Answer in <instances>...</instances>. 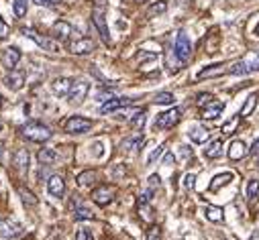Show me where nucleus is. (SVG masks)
I'll return each instance as SVG.
<instances>
[{
    "label": "nucleus",
    "mask_w": 259,
    "mask_h": 240,
    "mask_svg": "<svg viewBox=\"0 0 259 240\" xmlns=\"http://www.w3.org/2000/svg\"><path fill=\"white\" fill-rule=\"evenodd\" d=\"M20 134L25 136L27 141H33V143H45L53 136L51 129L45 127V124H41V122H27L25 127L20 129Z\"/></svg>",
    "instance_id": "nucleus-1"
},
{
    "label": "nucleus",
    "mask_w": 259,
    "mask_h": 240,
    "mask_svg": "<svg viewBox=\"0 0 259 240\" xmlns=\"http://www.w3.org/2000/svg\"><path fill=\"white\" fill-rule=\"evenodd\" d=\"M253 72H259V51L249 53L243 59H239L237 63L229 65V74L231 75H249Z\"/></svg>",
    "instance_id": "nucleus-2"
},
{
    "label": "nucleus",
    "mask_w": 259,
    "mask_h": 240,
    "mask_svg": "<svg viewBox=\"0 0 259 240\" xmlns=\"http://www.w3.org/2000/svg\"><path fill=\"white\" fill-rule=\"evenodd\" d=\"M104 10H106V0H94V10H92V22L94 27L98 29L100 37L106 45H110V33L106 27V17H104Z\"/></svg>",
    "instance_id": "nucleus-3"
},
{
    "label": "nucleus",
    "mask_w": 259,
    "mask_h": 240,
    "mask_svg": "<svg viewBox=\"0 0 259 240\" xmlns=\"http://www.w3.org/2000/svg\"><path fill=\"white\" fill-rule=\"evenodd\" d=\"M22 35L25 37H29V39H33L41 49H45V51H49V53H58L60 49H61V43L58 41V39H51V37H45V35H39V33L35 31V29H22Z\"/></svg>",
    "instance_id": "nucleus-4"
},
{
    "label": "nucleus",
    "mask_w": 259,
    "mask_h": 240,
    "mask_svg": "<svg viewBox=\"0 0 259 240\" xmlns=\"http://www.w3.org/2000/svg\"><path fill=\"white\" fill-rule=\"evenodd\" d=\"M174 55H176V59L179 63H188L190 59V55H192V43H190L188 35L184 31H179L178 33V37H176V43H174Z\"/></svg>",
    "instance_id": "nucleus-5"
},
{
    "label": "nucleus",
    "mask_w": 259,
    "mask_h": 240,
    "mask_svg": "<svg viewBox=\"0 0 259 240\" xmlns=\"http://www.w3.org/2000/svg\"><path fill=\"white\" fill-rule=\"evenodd\" d=\"M182 118V110L179 108H172L167 112H161L159 116L155 120V129H161V130H167V129H174L176 124Z\"/></svg>",
    "instance_id": "nucleus-6"
},
{
    "label": "nucleus",
    "mask_w": 259,
    "mask_h": 240,
    "mask_svg": "<svg viewBox=\"0 0 259 240\" xmlns=\"http://www.w3.org/2000/svg\"><path fill=\"white\" fill-rule=\"evenodd\" d=\"M90 129H92V120H88L84 116H72L65 122V130L70 134H82V132H88Z\"/></svg>",
    "instance_id": "nucleus-7"
},
{
    "label": "nucleus",
    "mask_w": 259,
    "mask_h": 240,
    "mask_svg": "<svg viewBox=\"0 0 259 240\" xmlns=\"http://www.w3.org/2000/svg\"><path fill=\"white\" fill-rule=\"evenodd\" d=\"M117 196V189L112 185H100L92 191V200L98 203V205H108Z\"/></svg>",
    "instance_id": "nucleus-8"
},
{
    "label": "nucleus",
    "mask_w": 259,
    "mask_h": 240,
    "mask_svg": "<svg viewBox=\"0 0 259 240\" xmlns=\"http://www.w3.org/2000/svg\"><path fill=\"white\" fill-rule=\"evenodd\" d=\"M94 49H96V43L90 37H80L78 41H74L70 45V51L74 55H88V53H92Z\"/></svg>",
    "instance_id": "nucleus-9"
},
{
    "label": "nucleus",
    "mask_w": 259,
    "mask_h": 240,
    "mask_svg": "<svg viewBox=\"0 0 259 240\" xmlns=\"http://www.w3.org/2000/svg\"><path fill=\"white\" fill-rule=\"evenodd\" d=\"M22 232V226L15 220H6L2 218L0 220V236L2 238H17Z\"/></svg>",
    "instance_id": "nucleus-10"
},
{
    "label": "nucleus",
    "mask_w": 259,
    "mask_h": 240,
    "mask_svg": "<svg viewBox=\"0 0 259 240\" xmlns=\"http://www.w3.org/2000/svg\"><path fill=\"white\" fill-rule=\"evenodd\" d=\"M133 98H112L108 102H104L102 106H100V112L102 114H108V112H115V110H120V108H127L133 104Z\"/></svg>",
    "instance_id": "nucleus-11"
},
{
    "label": "nucleus",
    "mask_w": 259,
    "mask_h": 240,
    "mask_svg": "<svg viewBox=\"0 0 259 240\" xmlns=\"http://www.w3.org/2000/svg\"><path fill=\"white\" fill-rule=\"evenodd\" d=\"M88 82H84V79H78V82L72 84V90H70V94H67V98H70V102H82L88 94Z\"/></svg>",
    "instance_id": "nucleus-12"
},
{
    "label": "nucleus",
    "mask_w": 259,
    "mask_h": 240,
    "mask_svg": "<svg viewBox=\"0 0 259 240\" xmlns=\"http://www.w3.org/2000/svg\"><path fill=\"white\" fill-rule=\"evenodd\" d=\"M0 59H2L4 67H8V70H15V67L19 65V61H20V51L17 47H6L2 51V55H0Z\"/></svg>",
    "instance_id": "nucleus-13"
},
{
    "label": "nucleus",
    "mask_w": 259,
    "mask_h": 240,
    "mask_svg": "<svg viewBox=\"0 0 259 240\" xmlns=\"http://www.w3.org/2000/svg\"><path fill=\"white\" fill-rule=\"evenodd\" d=\"M224 74H229V67L227 63H217V65H208L204 67L202 72H198V79H208V77H219V75H224Z\"/></svg>",
    "instance_id": "nucleus-14"
},
{
    "label": "nucleus",
    "mask_w": 259,
    "mask_h": 240,
    "mask_svg": "<svg viewBox=\"0 0 259 240\" xmlns=\"http://www.w3.org/2000/svg\"><path fill=\"white\" fill-rule=\"evenodd\" d=\"M72 33H74L72 25H70V22H65V20H58V22L53 25V35H55V39H58L60 43H63V41L70 39Z\"/></svg>",
    "instance_id": "nucleus-15"
},
{
    "label": "nucleus",
    "mask_w": 259,
    "mask_h": 240,
    "mask_svg": "<svg viewBox=\"0 0 259 240\" xmlns=\"http://www.w3.org/2000/svg\"><path fill=\"white\" fill-rule=\"evenodd\" d=\"M222 110H224V104H222V102H215V100H212L208 106L202 108L200 118H204V120H215V118L220 116V112H222Z\"/></svg>",
    "instance_id": "nucleus-16"
},
{
    "label": "nucleus",
    "mask_w": 259,
    "mask_h": 240,
    "mask_svg": "<svg viewBox=\"0 0 259 240\" xmlns=\"http://www.w3.org/2000/svg\"><path fill=\"white\" fill-rule=\"evenodd\" d=\"M47 189H49L51 196H55V198L63 196V191H65V181H63V177L61 175H51L47 179Z\"/></svg>",
    "instance_id": "nucleus-17"
},
{
    "label": "nucleus",
    "mask_w": 259,
    "mask_h": 240,
    "mask_svg": "<svg viewBox=\"0 0 259 240\" xmlns=\"http://www.w3.org/2000/svg\"><path fill=\"white\" fill-rule=\"evenodd\" d=\"M72 79H67V77H58V79H53L51 82V90H53V94L55 96H67L70 94V90H72Z\"/></svg>",
    "instance_id": "nucleus-18"
},
{
    "label": "nucleus",
    "mask_w": 259,
    "mask_h": 240,
    "mask_svg": "<svg viewBox=\"0 0 259 240\" xmlns=\"http://www.w3.org/2000/svg\"><path fill=\"white\" fill-rule=\"evenodd\" d=\"M143 143H145L143 134H135V136H129V139L122 141L120 147H122V151H125V153H137V151H141Z\"/></svg>",
    "instance_id": "nucleus-19"
},
{
    "label": "nucleus",
    "mask_w": 259,
    "mask_h": 240,
    "mask_svg": "<svg viewBox=\"0 0 259 240\" xmlns=\"http://www.w3.org/2000/svg\"><path fill=\"white\" fill-rule=\"evenodd\" d=\"M4 84H6L10 90H20L22 86H25V74L10 70V74L4 75Z\"/></svg>",
    "instance_id": "nucleus-20"
},
{
    "label": "nucleus",
    "mask_w": 259,
    "mask_h": 240,
    "mask_svg": "<svg viewBox=\"0 0 259 240\" xmlns=\"http://www.w3.org/2000/svg\"><path fill=\"white\" fill-rule=\"evenodd\" d=\"M60 159V153L55 151V148H49V147H45V148H41V151L37 153V161L41 163V165H53L55 161Z\"/></svg>",
    "instance_id": "nucleus-21"
},
{
    "label": "nucleus",
    "mask_w": 259,
    "mask_h": 240,
    "mask_svg": "<svg viewBox=\"0 0 259 240\" xmlns=\"http://www.w3.org/2000/svg\"><path fill=\"white\" fill-rule=\"evenodd\" d=\"M13 163H15V167L19 169V171H25L29 169V151L27 148H19V151L15 153V157H13Z\"/></svg>",
    "instance_id": "nucleus-22"
},
{
    "label": "nucleus",
    "mask_w": 259,
    "mask_h": 240,
    "mask_svg": "<svg viewBox=\"0 0 259 240\" xmlns=\"http://www.w3.org/2000/svg\"><path fill=\"white\" fill-rule=\"evenodd\" d=\"M245 155H247V147H245L243 141L231 143V148H229V159H231V161H241Z\"/></svg>",
    "instance_id": "nucleus-23"
},
{
    "label": "nucleus",
    "mask_w": 259,
    "mask_h": 240,
    "mask_svg": "<svg viewBox=\"0 0 259 240\" xmlns=\"http://www.w3.org/2000/svg\"><path fill=\"white\" fill-rule=\"evenodd\" d=\"M188 134H190V139H192L194 143H198V145L206 143V141L210 139V130H208L206 127H192Z\"/></svg>",
    "instance_id": "nucleus-24"
},
{
    "label": "nucleus",
    "mask_w": 259,
    "mask_h": 240,
    "mask_svg": "<svg viewBox=\"0 0 259 240\" xmlns=\"http://www.w3.org/2000/svg\"><path fill=\"white\" fill-rule=\"evenodd\" d=\"M96 181H98V173L92 171V169L82 171V173L78 175V185H80V187H90V185H94Z\"/></svg>",
    "instance_id": "nucleus-25"
},
{
    "label": "nucleus",
    "mask_w": 259,
    "mask_h": 240,
    "mask_svg": "<svg viewBox=\"0 0 259 240\" xmlns=\"http://www.w3.org/2000/svg\"><path fill=\"white\" fill-rule=\"evenodd\" d=\"M235 177H233V173H220V175H217L215 179L210 181V185H208V189L210 191H219L220 187H224L227 184H231Z\"/></svg>",
    "instance_id": "nucleus-26"
},
{
    "label": "nucleus",
    "mask_w": 259,
    "mask_h": 240,
    "mask_svg": "<svg viewBox=\"0 0 259 240\" xmlns=\"http://www.w3.org/2000/svg\"><path fill=\"white\" fill-rule=\"evenodd\" d=\"M204 155H206L208 159H219V157L222 155V143H220V141H212V143L206 147Z\"/></svg>",
    "instance_id": "nucleus-27"
},
{
    "label": "nucleus",
    "mask_w": 259,
    "mask_h": 240,
    "mask_svg": "<svg viewBox=\"0 0 259 240\" xmlns=\"http://www.w3.org/2000/svg\"><path fill=\"white\" fill-rule=\"evenodd\" d=\"M204 212H206V218L212 222H222V218H224L222 208H219V205H208Z\"/></svg>",
    "instance_id": "nucleus-28"
},
{
    "label": "nucleus",
    "mask_w": 259,
    "mask_h": 240,
    "mask_svg": "<svg viewBox=\"0 0 259 240\" xmlns=\"http://www.w3.org/2000/svg\"><path fill=\"white\" fill-rule=\"evenodd\" d=\"M145 118H147V114H145V110H137L133 114V118H131V127L135 130H141L145 127Z\"/></svg>",
    "instance_id": "nucleus-29"
},
{
    "label": "nucleus",
    "mask_w": 259,
    "mask_h": 240,
    "mask_svg": "<svg viewBox=\"0 0 259 240\" xmlns=\"http://www.w3.org/2000/svg\"><path fill=\"white\" fill-rule=\"evenodd\" d=\"M167 10V2L165 0H157V2H153L149 8H147V17H157V15H163Z\"/></svg>",
    "instance_id": "nucleus-30"
},
{
    "label": "nucleus",
    "mask_w": 259,
    "mask_h": 240,
    "mask_svg": "<svg viewBox=\"0 0 259 240\" xmlns=\"http://www.w3.org/2000/svg\"><path fill=\"white\" fill-rule=\"evenodd\" d=\"M137 203H139V216H141L145 222H151L153 220V210H151L149 202H139L137 200Z\"/></svg>",
    "instance_id": "nucleus-31"
},
{
    "label": "nucleus",
    "mask_w": 259,
    "mask_h": 240,
    "mask_svg": "<svg viewBox=\"0 0 259 240\" xmlns=\"http://www.w3.org/2000/svg\"><path fill=\"white\" fill-rule=\"evenodd\" d=\"M27 8H29V0H15L13 2V13L17 18H22L27 15Z\"/></svg>",
    "instance_id": "nucleus-32"
},
{
    "label": "nucleus",
    "mask_w": 259,
    "mask_h": 240,
    "mask_svg": "<svg viewBox=\"0 0 259 240\" xmlns=\"http://www.w3.org/2000/svg\"><path fill=\"white\" fill-rule=\"evenodd\" d=\"M257 191H259V179H251L249 184H247V187H245V196H247V200H249V202H255Z\"/></svg>",
    "instance_id": "nucleus-33"
},
{
    "label": "nucleus",
    "mask_w": 259,
    "mask_h": 240,
    "mask_svg": "<svg viewBox=\"0 0 259 240\" xmlns=\"http://www.w3.org/2000/svg\"><path fill=\"white\" fill-rule=\"evenodd\" d=\"M19 196H20L22 203H25V205H29V208H33V205H37V198L33 196V193H31L29 189H25V187H19Z\"/></svg>",
    "instance_id": "nucleus-34"
},
{
    "label": "nucleus",
    "mask_w": 259,
    "mask_h": 240,
    "mask_svg": "<svg viewBox=\"0 0 259 240\" xmlns=\"http://www.w3.org/2000/svg\"><path fill=\"white\" fill-rule=\"evenodd\" d=\"M74 218H76V220H92V218H94V212L88 210V208H84V205H80V208L74 210Z\"/></svg>",
    "instance_id": "nucleus-35"
},
{
    "label": "nucleus",
    "mask_w": 259,
    "mask_h": 240,
    "mask_svg": "<svg viewBox=\"0 0 259 240\" xmlns=\"http://www.w3.org/2000/svg\"><path fill=\"white\" fill-rule=\"evenodd\" d=\"M239 122H241V116H233L229 122H224V124H222V132H224V134H233L235 130H237Z\"/></svg>",
    "instance_id": "nucleus-36"
},
{
    "label": "nucleus",
    "mask_w": 259,
    "mask_h": 240,
    "mask_svg": "<svg viewBox=\"0 0 259 240\" xmlns=\"http://www.w3.org/2000/svg\"><path fill=\"white\" fill-rule=\"evenodd\" d=\"M153 102H155V104H174L176 98H174L172 92H159L153 98Z\"/></svg>",
    "instance_id": "nucleus-37"
},
{
    "label": "nucleus",
    "mask_w": 259,
    "mask_h": 240,
    "mask_svg": "<svg viewBox=\"0 0 259 240\" xmlns=\"http://www.w3.org/2000/svg\"><path fill=\"white\" fill-rule=\"evenodd\" d=\"M255 104H257V96H255V94H251V96H249V100L245 102L243 110H241V116H249V114L253 112V108H255Z\"/></svg>",
    "instance_id": "nucleus-38"
},
{
    "label": "nucleus",
    "mask_w": 259,
    "mask_h": 240,
    "mask_svg": "<svg viewBox=\"0 0 259 240\" xmlns=\"http://www.w3.org/2000/svg\"><path fill=\"white\" fill-rule=\"evenodd\" d=\"M147 240H161V228L159 226H151L147 232Z\"/></svg>",
    "instance_id": "nucleus-39"
},
{
    "label": "nucleus",
    "mask_w": 259,
    "mask_h": 240,
    "mask_svg": "<svg viewBox=\"0 0 259 240\" xmlns=\"http://www.w3.org/2000/svg\"><path fill=\"white\" fill-rule=\"evenodd\" d=\"M76 240H94V238H92V232H90L88 228H80L76 234Z\"/></svg>",
    "instance_id": "nucleus-40"
},
{
    "label": "nucleus",
    "mask_w": 259,
    "mask_h": 240,
    "mask_svg": "<svg viewBox=\"0 0 259 240\" xmlns=\"http://www.w3.org/2000/svg\"><path fill=\"white\" fill-rule=\"evenodd\" d=\"M210 102H212V96H210V94H200L198 100H196V104H198L200 108H204L206 104H210Z\"/></svg>",
    "instance_id": "nucleus-41"
},
{
    "label": "nucleus",
    "mask_w": 259,
    "mask_h": 240,
    "mask_svg": "<svg viewBox=\"0 0 259 240\" xmlns=\"http://www.w3.org/2000/svg\"><path fill=\"white\" fill-rule=\"evenodd\" d=\"M37 6H45V8H53V6H58L60 0H33Z\"/></svg>",
    "instance_id": "nucleus-42"
},
{
    "label": "nucleus",
    "mask_w": 259,
    "mask_h": 240,
    "mask_svg": "<svg viewBox=\"0 0 259 240\" xmlns=\"http://www.w3.org/2000/svg\"><path fill=\"white\" fill-rule=\"evenodd\" d=\"M179 157H182V163H186L188 159H192V148H188V147H179Z\"/></svg>",
    "instance_id": "nucleus-43"
},
{
    "label": "nucleus",
    "mask_w": 259,
    "mask_h": 240,
    "mask_svg": "<svg viewBox=\"0 0 259 240\" xmlns=\"http://www.w3.org/2000/svg\"><path fill=\"white\" fill-rule=\"evenodd\" d=\"M184 185H186L188 189H194V185H196V175L188 173V175L184 177Z\"/></svg>",
    "instance_id": "nucleus-44"
},
{
    "label": "nucleus",
    "mask_w": 259,
    "mask_h": 240,
    "mask_svg": "<svg viewBox=\"0 0 259 240\" xmlns=\"http://www.w3.org/2000/svg\"><path fill=\"white\" fill-rule=\"evenodd\" d=\"M8 33H10L8 25L2 20V17H0V39H6V37H8Z\"/></svg>",
    "instance_id": "nucleus-45"
},
{
    "label": "nucleus",
    "mask_w": 259,
    "mask_h": 240,
    "mask_svg": "<svg viewBox=\"0 0 259 240\" xmlns=\"http://www.w3.org/2000/svg\"><path fill=\"white\" fill-rule=\"evenodd\" d=\"M163 151H165V147H163V145H161V147H157V148H155V151H153V153H151V155L147 157V163H153V161H155V159H157V157H159V155H161Z\"/></svg>",
    "instance_id": "nucleus-46"
},
{
    "label": "nucleus",
    "mask_w": 259,
    "mask_h": 240,
    "mask_svg": "<svg viewBox=\"0 0 259 240\" xmlns=\"http://www.w3.org/2000/svg\"><path fill=\"white\" fill-rule=\"evenodd\" d=\"M159 185H161V179H159V175H151V177H149V189L153 191V189H157Z\"/></svg>",
    "instance_id": "nucleus-47"
},
{
    "label": "nucleus",
    "mask_w": 259,
    "mask_h": 240,
    "mask_svg": "<svg viewBox=\"0 0 259 240\" xmlns=\"http://www.w3.org/2000/svg\"><path fill=\"white\" fill-rule=\"evenodd\" d=\"M259 155V139L253 143V147H251V151H249V157H257Z\"/></svg>",
    "instance_id": "nucleus-48"
},
{
    "label": "nucleus",
    "mask_w": 259,
    "mask_h": 240,
    "mask_svg": "<svg viewBox=\"0 0 259 240\" xmlns=\"http://www.w3.org/2000/svg\"><path fill=\"white\" fill-rule=\"evenodd\" d=\"M163 163H165V165H172V163H174V155H172V153H165Z\"/></svg>",
    "instance_id": "nucleus-49"
},
{
    "label": "nucleus",
    "mask_w": 259,
    "mask_h": 240,
    "mask_svg": "<svg viewBox=\"0 0 259 240\" xmlns=\"http://www.w3.org/2000/svg\"><path fill=\"white\" fill-rule=\"evenodd\" d=\"M2 102H4V100H2V96H0V106H2Z\"/></svg>",
    "instance_id": "nucleus-50"
},
{
    "label": "nucleus",
    "mask_w": 259,
    "mask_h": 240,
    "mask_svg": "<svg viewBox=\"0 0 259 240\" xmlns=\"http://www.w3.org/2000/svg\"><path fill=\"white\" fill-rule=\"evenodd\" d=\"M255 33H257V35H259V25H257V31H255Z\"/></svg>",
    "instance_id": "nucleus-51"
},
{
    "label": "nucleus",
    "mask_w": 259,
    "mask_h": 240,
    "mask_svg": "<svg viewBox=\"0 0 259 240\" xmlns=\"http://www.w3.org/2000/svg\"><path fill=\"white\" fill-rule=\"evenodd\" d=\"M137 2H145V0H137Z\"/></svg>",
    "instance_id": "nucleus-52"
},
{
    "label": "nucleus",
    "mask_w": 259,
    "mask_h": 240,
    "mask_svg": "<svg viewBox=\"0 0 259 240\" xmlns=\"http://www.w3.org/2000/svg\"><path fill=\"white\" fill-rule=\"evenodd\" d=\"M0 129H2V124H0Z\"/></svg>",
    "instance_id": "nucleus-53"
}]
</instances>
